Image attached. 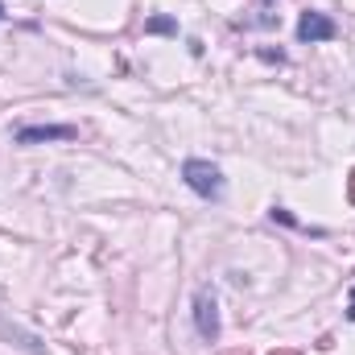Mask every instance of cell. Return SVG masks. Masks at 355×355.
<instances>
[{"mask_svg":"<svg viewBox=\"0 0 355 355\" xmlns=\"http://www.w3.org/2000/svg\"><path fill=\"white\" fill-rule=\"evenodd\" d=\"M223 355H248V352H223Z\"/></svg>","mask_w":355,"mask_h":355,"instance_id":"obj_9","label":"cell"},{"mask_svg":"<svg viewBox=\"0 0 355 355\" xmlns=\"http://www.w3.org/2000/svg\"><path fill=\"white\" fill-rule=\"evenodd\" d=\"M79 128L75 124H25L17 128V145H46V141H75Z\"/></svg>","mask_w":355,"mask_h":355,"instance_id":"obj_3","label":"cell"},{"mask_svg":"<svg viewBox=\"0 0 355 355\" xmlns=\"http://www.w3.org/2000/svg\"><path fill=\"white\" fill-rule=\"evenodd\" d=\"M268 355H302L297 347H281V352H268Z\"/></svg>","mask_w":355,"mask_h":355,"instance_id":"obj_7","label":"cell"},{"mask_svg":"<svg viewBox=\"0 0 355 355\" xmlns=\"http://www.w3.org/2000/svg\"><path fill=\"white\" fill-rule=\"evenodd\" d=\"M331 37H339V25L327 17V12H302V21H297V42H331Z\"/></svg>","mask_w":355,"mask_h":355,"instance_id":"obj_4","label":"cell"},{"mask_svg":"<svg viewBox=\"0 0 355 355\" xmlns=\"http://www.w3.org/2000/svg\"><path fill=\"white\" fill-rule=\"evenodd\" d=\"M0 21H4V4H0Z\"/></svg>","mask_w":355,"mask_h":355,"instance_id":"obj_10","label":"cell"},{"mask_svg":"<svg viewBox=\"0 0 355 355\" xmlns=\"http://www.w3.org/2000/svg\"><path fill=\"white\" fill-rule=\"evenodd\" d=\"M182 182L198 194V198H207V202H219L223 194H227V178L219 166H211V162H202V157H190L186 166H182Z\"/></svg>","mask_w":355,"mask_h":355,"instance_id":"obj_1","label":"cell"},{"mask_svg":"<svg viewBox=\"0 0 355 355\" xmlns=\"http://www.w3.org/2000/svg\"><path fill=\"white\" fill-rule=\"evenodd\" d=\"M194 327H198V335H202L207 343L219 339V302H215L211 289H198V293H194Z\"/></svg>","mask_w":355,"mask_h":355,"instance_id":"obj_2","label":"cell"},{"mask_svg":"<svg viewBox=\"0 0 355 355\" xmlns=\"http://www.w3.org/2000/svg\"><path fill=\"white\" fill-rule=\"evenodd\" d=\"M347 198L355 202V170H352V182H347Z\"/></svg>","mask_w":355,"mask_h":355,"instance_id":"obj_8","label":"cell"},{"mask_svg":"<svg viewBox=\"0 0 355 355\" xmlns=\"http://www.w3.org/2000/svg\"><path fill=\"white\" fill-rule=\"evenodd\" d=\"M145 33H178V25L170 17H153V21L145 25Z\"/></svg>","mask_w":355,"mask_h":355,"instance_id":"obj_5","label":"cell"},{"mask_svg":"<svg viewBox=\"0 0 355 355\" xmlns=\"http://www.w3.org/2000/svg\"><path fill=\"white\" fill-rule=\"evenodd\" d=\"M347 318L355 322V289H352V297H347Z\"/></svg>","mask_w":355,"mask_h":355,"instance_id":"obj_6","label":"cell"}]
</instances>
